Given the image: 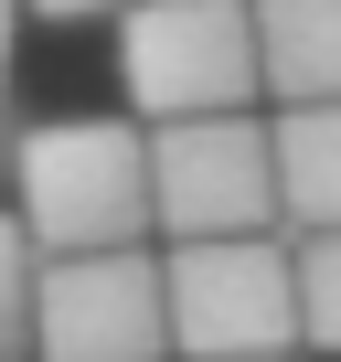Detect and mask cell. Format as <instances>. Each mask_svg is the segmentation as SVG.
<instances>
[{"instance_id":"6da1fadb","label":"cell","mask_w":341,"mask_h":362,"mask_svg":"<svg viewBox=\"0 0 341 362\" xmlns=\"http://www.w3.org/2000/svg\"><path fill=\"white\" fill-rule=\"evenodd\" d=\"M11 192L33 256H139L149 235V128L128 117H43L11 139Z\"/></svg>"},{"instance_id":"7a4b0ae2","label":"cell","mask_w":341,"mask_h":362,"mask_svg":"<svg viewBox=\"0 0 341 362\" xmlns=\"http://www.w3.org/2000/svg\"><path fill=\"white\" fill-rule=\"evenodd\" d=\"M160 298H170V351L182 362H288V341H299V245L288 235L170 245Z\"/></svg>"},{"instance_id":"3957f363","label":"cell","mask_w":341,"mask_h":362,"mask_svg":"<svg viewBox=\"0 0 341 362\" xmlns=\"http://www.w3.org/2000/svg\"><path fill=\"white\" fill-rule=\"evenodd\" d=\"M117 75L149 128H192V117H256V11L224 0H149L117 11Z\"/></svg>"},{"instance_id":"277c9868","label":"cell","mask_w":341,"mask_h":362,"mask_svg":"<svg viewBox=\"0 0 341 362\" xmlns=\"http://www.w3.org/2000/svg\"><path fill=\"white\" fill-rule=\"evenodd\" d=\"M149 224H160L170 245L277 235V149H267V117L149 128Z\"/></svg>"},{"instance_id":"5b68a950","label":"cell","mask_w":341,"mask_h":362,"mask_svg":"<svg viewBox=\"0 0 341 362\" xmlns=\"http://www.w3.org/2000/svg\"><path fill=\"white\" fill-rule=\"evenodd\" d=\"M33 351L43 362H160L170 351L160 256H54L33 288Z\"/></svg>"},{"instance_id":"8992f818","label":"cell","mask_w":341,"mask_h":362,"mask_svg":"<svg viewBox=\"0 0 341 362\" xmlns=\"http://www.w3.org/2000/svg\"><path fill=\"white\" fill-rule=\"evenodd\" d=\"M256 75L288 107H341V0H267L256 11Z\"/></svg>"},{"instance_id":"52a82bcc","label":"cell","mask_w":341,"mask_h":362,"mask_svg":"<svg viewBox=\"0 0 341 362\" xmlns=\"http://www.w3.org/2000/svg\"><path fill=\"white\" fill-rule=\"evenodd\" d=\"M267 149H277V224L299 245L309 235H341V107L267 117Z\"/></svg>"},{"instance_id":"ba28073f","label":"cell","mask_w":341,"mask_h":362,"mask_svg":"<svg viewBox=\"0 0 341 362\" xmlns=\"http://www.w3.org/2000/svg\"><path fill=\"white\" fill-rule=\"evenodd\" d=\"M299 341L309 351H341V235H309L299 245Z\"/></svg>"},{"instance_id":"9c48e42d","label":"cell","mask_w":341,"mask_h":362,"mask_svg":"<svg viewBox=\"0 0 341 362\" xmlns=\"http://www.w3.org/2000/svg\"><path fill=\"white\" fill-rule=\"evenodd\" d=\"M33 288H43V256H33V235L11 214H0V362L33 351Z\"/></svg>"},{"instance_id":"30bf717a","label":"cell","mask_w":341,"mask_h":362,"mask_svg":"<svg viewBox=\"0 0 341 362\" xmlns=\"http://www.w3.org/2000/svg\"><path fill=\"white\" fill-rule=\"evenodd\" d=\"M11 43H22V22L0 11V96H11Z\"/></svg>"}]
</instances>
